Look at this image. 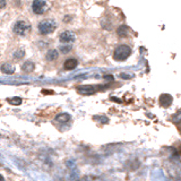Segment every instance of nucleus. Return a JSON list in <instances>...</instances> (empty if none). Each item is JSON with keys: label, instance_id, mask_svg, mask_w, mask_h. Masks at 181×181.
I'll list each match as a JSON object with an SVG mask.
<instances>
[{"label": "nucleus", "instance_id": "obj_14", "mask_svg": "<svg viewBox=\"0 0 181 181\" xmlns=\"http://www.w3.org/2000/svg\"><path fill=\"white\" fill-rule=\"evenodd\" d=\"M71 49H72V46H71V44H61L60 46H59V50L62 52V53H69V52L71 51Z\"/></svg>", "mask_w": 181, "mask_h": 181}, {"label": "nucleus", "instance_id": "obj_16", "mask_svg": "<svg viewBox=\"0 0 181 181\" xmlns=\"http://www.w3.org/2000/svg\"><path fill=\"white\" fill-rule=\"evenodd\" d=\"M8 103L13 104V105H20L22 103V98L20 97H13V98H8Z\"/></svg>", "mask_w": 181, "mask_h": 181}, {"label": "nucleus", "instance_id": "obj_13", "mask_svg": "<svg viewBox=\"0 0 181 181\" xmlns=\"http://www.w3.org/2000/svg\"><path fill=\"white\" fill-rule=\"evenodd\" d=\"M118 34L120 35V36H127L128 35V27L126 25H122V26H119V28H118Z\"/></svg>", "mask_w": 181, "mask_h": 181}, {"label": "nucleus", "instance_id": "obj_17", "mask_svg": "<svg viewBox=\"0 0 181 181\" xmlns=\"http://www.w3.org/2000/svg\"><path fill=\"white\" fill-rule=\"evenodd\" d=\"M7 5V2L5 0H2V1H0V9H2V8H5Z\"/></svg>", "mask_w": 181, "mask_h": 181}, {"label": "nucleus", "instance_id": "obj_5", "mask_svg": "<svg viewBox=\"0 0 181 181\" xmlns=\"http://www.w3.org/2000/svg\"><path fill=\"white\" fill-rule=\"evenodd\" d=\"M59 40H60V42L62 44H69V43H72L76 40V35L71 31H64V32L60 33Z\"/></svg>", "mask_w": 181, "mask_h": 181}, {"label": "nucleus", "instance_id": "obj_19", "mask_svg": "<svg viewBox=\"0 0 181 181\" xmlns=\"http://www.w3.org/2000/svg\"><path fill=\"white\" fill-rule=\"evenodd\" d=\"M111 100H112V101H114V102H119V103L121 102V101H120V100H118L117 97H111Z\"/></svg>", "mask_w": 181, "mask_h": 181}, {"label": "nucleus", "instance_id": "obj_12", "mask_svg": "<svg viewBox=\"0 0 181 181\" xmlns=\"http://www.w3.org/2000/svg\"><path fill=\"white\" fill-rule=\"evenodd\" d=\"M69 119H70V116L68 113H60L59 116L56 117V121H58L60 123L67 122V121H69Z\"/></svg>", "mask_w": 181, "mask_h": 181}, {"label": "nucleus", "instance_id": "obj_1", "mask_svg": "<svg viewBox=\"0 0 181 181\" xmlns=\"http://www.w3.org/2000/svg\"><path fill=\"white\" fill-rule=\"evenodd\" d=\"M130 54H131L130 46L126 44H121L116 48V50L113 52V59L116 61H125V60L129 58Z\"/></svg>", "mask_w": 181, "mask_h": 181}, {"label": "nucleus", "instance_id": "obj_4", "mask_svg": "<svg viewBox=\"0 0 181 181\" xmlns=\"http://www.w3.org/2000/svg\"><path fill=\"white\" fill-rule=\"evenodd\" d=\"M48 9V4L46 1H43V0H35L32 2V10L34 14L36 15H42L44 14Z\"/></svg>", "mask_w": 181, "mask_h": 181}, {"label": "nucleus", "instance_id": "obj_15", "mask_svg": "<svg viewBox=\"0 0 181 181\" xmlns=\"http://www.w3.org/2000/svg\"><path fill=\"white\" fill-rule=\"evenodd\" d=\"M24 56H25V51H24L23 49H20V50H17V51L14 53V58L17 59V60L24 58Z\"/></svg>", "mask_w": 181, "mask_h": 181}, {"label": "nucleus", "instance_id": "obj_10", "mask_svg": "<svg viewBox=\"0 0 181 181\" xmlns=\"http://www.w3.org/2000/svg\"><path fill=\"white\" fill-rule=\"evenodd\" d=\"M58 56H59L58 51H57L56 49H51V50H49V51L46 52L45 59H46L48 61H54V60L58 59Z\"/></svg>", "mask_w": 181, "mask_h": 181}, {"label": "nucleus", "instance_id": "obj_7", "mask_svg": "<svg viewBox=\"0 0 181 181\" xmlns=\"http://www.w3.org/2000/svg\"><path fill=\"white\" fill-rule=\"evenodd\" d=\"M173 102V97L170 94H162L160 96V104L164 108H169Z\"/></svg>", "mask_w": 181, "mask_h": 181}, {"label": "nucleus", "instance_id": "obj_11", "mask_svg": "<svg viewBox=\"0 0 181 181\" xmlns=\"http://www.w3.org/2000/svg\"><path fill=\"white\" fill-rule=\"evenodd\" d=\"M35 69V65L33 61H25L22 66V70L25 72H32Z\"/></svg>", "mask_w": 181, "mask_h": 181}, {"label": "nucleus", "instance_id": "obj_9", "mask_svg": "<svg viewBox=\"0 0 181 181\" xmlns=\"http://www.w3.org/2000/svg\"><path fill=\"white\" fill-rule=\"evenodd\" d=\"M1 71L4 72V74H7V75H12L15 72V66L12 65V64H9V62H5V64H2L1 65Z\"/></svg>", "mask_w": 181, "mask_h": 181}, {"label": "nucleus", "instance_id": "obj_6", "mask_svg": "<svg viewBox=\"0 0 181 181\" xmlns=\"http://www.w3.org/2000/svg\"><path fill=\"white\" fill-rule=\"evenodd\" d=\"M96 88H103V86H94V85H84V86H79L77 87L78 92L80 94H84V95H88L94 93Z\"/></svg>", "mask_w": 181, "mask_h": 181}, {"label": "nucleus", "instance_id": "obj_2", "mask_svg": "<svg viewBox=\"0 0 181 181\" xmlns=\"http://www.w3.org/2000/svg\"><path fill=\"white\" fill-rule=\"evenodd\" d=\"M38 28L42 35L51 34L57 28V22L54 20H43L42 22H40Z\"/></svg>", "mask_w": 181, "mask_h": 181}, {"label": "nucleus", "instance_id": "obj_3", "mask_svg": "<svg viewBox=\"0 0 181 181\" xmlns=\"http://www.w3.org/2000/svg\"><path fill=\"white\" fill-rule=\"evenodd\" d=\"M13 31L15 34L20 35V36H26L28 33L31 32V25L25 22V20H17L14 24Z\"/></svg>", "mask_w": 181, "mask_h": 181}, {"label": "nucleus", "instance_id": "obj_18", "mask_svg": "<svg viewBox=\"0 0 181 181\" xmlns=\"http://www.w3.org/2000/svg\"><path fill=\"white\" fill-rule=\"evenodd\" d=\"M120 76H121V78H126V79H128V78H131V76H130V75H127V74H121Z\"/></svg>", "mask_w": 181, "mask_h": 181}, {"label": "nucleus", "instance_id": "obj_20", "mask_svg": "<svg viewBox=\"0 0 181 181\" xmlns=\"http://www.w3.org/2000/svg\"><path fill=\"white\" fill-rule=\"evenodd\" d=\"M0 181H5V178H4L1 174H0Z\"/></svg>", "mask_w": 181, "mask_h": 181}, {"label": "nucleus", "instance_id": "obj_8", "mask_svg": "<svg viewBox=\"0 0 181 181\" xmlns=\"http://www.w3.org/2000/svg\"><path fill=\"white\" fill-rule=\"evenodd\" d=\"M78 65V61L76 59L74 58H69L67 59L65 61V64H64V68H65L66 70H72V69H75Z\"/></svg>", "mask_w": 181, "mask_h": 181}]
</instances>
